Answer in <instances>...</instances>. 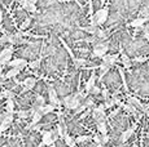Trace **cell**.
Here are the masks:
<instances>
[{"label":"cell","mask_w":149,"mask_h":147,"mask_svg":"<svg viewBox=\"0 0 149 147\" xmlns=\"http://www.w3.org/2000/svg\"><path fill=\"white\" fill-rule=\"evenodd\" d=\"M108 17H109V9L108 8H100L99 10H96L93 13V21L91 23V26H102L105 22L108 21Z\"/></svg>","instance_id":"6da1fadb"},{"label":"cell","mask_w":149,"mask_h":147,"mask_svg":"<svg viewBox=\"0 0 149 147\" xmlns=\"http://www.w3.org/2000/svg\"><path fill=\"white\" fill-rule=\"evenodd\" d=\"M62 104L66 107L68 110H77L79 106H81V100H79V95H78V92L74 93V94H69L66 97L62 100Z\"/></svg>","instance_id":"7a4b0ae2"},{"label":"cell","mask_w":149,"mask_h":147,"mask_svg":"<svg viewBox=\"0 0 149 147\" xmlns=\"http://www.w3.org/2000/svg\"><path fill=\"white\" fill-rule=\"evenodd\" d=\"M108 49H109V45L107 43H97L93 47L92 56L97 58H102L105 54H108Z\"/></svg>","instance_id":"3957f363"},{"label":"cell","mask_w":149,"mask_h":147,"mask_svg":"<svg viewBox=\"0 0 149 147\" xmlns=\"http://www.w3.org/2000/svg\"><path fill=\"white\" fill-rule=\"evenodd\" d=\"M12 54H13V45L8 48H3V50L0 52V65L5 66L8 65V62L12 59Z\"/></svg>","instance_id":"277c9868"},{"label":"cell","mask_w":149,"mask_h":147,"mask_svg":"<svg viewBox=\"0 0 149 147\" xmlns=\"http://www.w3.org/2000/svg\"><path fill=\"white\" fill-rule=\"evenodd\" d=\"M48 100H49V103L53 104V106H60L61 104V101L58 100V94H57L56 89L53 88L52 84H48Z\"/></svg>","instance_id":"5b68a950"},{"label":"cell","mask_w":149,"mask_h":147,"mask_svg":"<svg viewBox=\"0 0 149 147\" xmlns=\"http://www.w3.org/2000/svg\"><path fill=\"white\" fill-rule=\"evenodd\" d=\"M127 103H128V104H131V106H134V107H135V109H139V110H141L143 112H147V111H148L147 106H145V104L143 103V102H141V101H140V100H137L136 97H132V95H128Z\"/></svg>","instance_id":"8992f818"},{"label":"cell","mask_w":149,"mask_h":147,"mask_svg":"<svg viewBox=\"0 0 149 147\" xmlns=\"http://www.w3.org/2000/svg\"><path fill=\"white\" fill-rule=\"evenodd\" d=\"M136 128H137V123L134 124L131 128H128V129H126V131H123V132L121 133V137H119V141H121V143H126V142H127V141L131 138V135L135 133Z\"/></svg>","instance_id":"52a82bcc"},{"label":"cell","mask_w":149,"mask_h":147,"mask_svg":"<svg viewBox=\"0 0 149 147\" xmlns=\"http://www.w3.org/2000/svg\"><path fill=\"white\" fill-rule=\"evenodd\" d=\"M54 145V139H53V129L52 131H47L43 133L42 137V146H53Z\"/></svg>","instance_id":"ba28073f"},{"label":"cell","mask_w":149,"mask_h":147,"mask_svg":"<svg viewBox=\"0 0 149 147\" xmlns=\"http://www.w3.org/2000/svg\"><path fill=\"white\" fill-rule=\"evenodd\" d=\"M149 21V17H137L134 21H131L130 23H127V27H134V29H139L143 27L145 23Z\"/></svg>","instance_id":"9c48e42d"},{"label":"cell","mask_w":149,"mask_h":147,"mask_svg":"<svg viewBox=\"0 0 149 147\" xmlns=\"http://www.w3.org/2000/svg\"><path fill=\"white\" fill-rule=\"evenodd\" d=\"M12 123H13V114H8V112H5L4 120H3L1 124H0V132H5L10 126Z\"/></svg>","instance_id":"30bf717a"},{"label":"cell","mask_w":149,"mask_h":147,"mask_svg":"<svg viewBox=\"0 0 149 147\" xmlns=\"http://www.w3.org/2000/svg\"><path fill=\"white\" fill-rule=\"evenodd\" d=\"M96 79H97V76H96L95 70H93L92 74H91V76H90V79H88V81L86 83V87H84V92L87 93V94H90L92 88L96 85Z\"/></svg>","instance_id":"8fae6325"},{"label":"cell","mask_w":149,"mask_h":147,"mask_svg":"<svg viewBox=\"0 0 149 147\" xmlns=\"http://www.w3.org/2000/svg\"><path fill=\"white\" fill-rule=\"evenodd\" d=\"M119 58V53H114V54H105L104 57H102V62L104 63H107L108 66H114V65L117 63V61H118Z\"/></svg>","instance_id":"7c38bea8"},{"label":"cell","mask_w":149,"mask_h":147,"mask_svg":"<svg viewBox=\"0 0 149 147\" xmlns=\"http://www.w3.org/2000/svg\"><path fill=\"white\" fill-rule=\"evenodd\" d=\"M29 62L26 61L25 58H14V59H10L9 62H8V66L10 67H18V69H24V67L27 66Z\"/></svg>","instance_id":"4fadbf2b"},{"label":"cell","mask_w":149,"mask_h":147,"mask_svg":"<svg viewBox=\"0 0 149 147\" xmlns=\"http://www.w3.org/2000/svg\"><path fill=\"white\" fill-rule=\"evenodd\" d=\"M19 3H21L22 8H24L25 10H27L29 13H36L38 12L36 5L33 4V3H30V0H19Z\"/></svg>","instance_id":"5bb4252c"},{"label":"cell","mask_w":149,"mask_h":147,"mask_svg":"<svg viewBox=\"0 0 149 147\" xmlns=\"http://www.w3.org/2000/svg\"><path fill=\"white\" fill-rule=\"evenodd\" d=\"M91 115H92V119H93V120L96 121V124H97V123H102V121H105V120L108 119V117H107V114H101V112H99V111L96 110V107L91 110Z\"/></svg>","instance_id":"9a60e30c"},{"label":"cell","mask_w":149,"mask_h":147,"mask_svg":"<svg viewBox=\"0 0 149 147\" xmlns=\"http://www.w3.org/2000/svg\"><path fill=\"white\" fill-rule=\"evenodd\" d=\"M36 81H38V80H36L35 78H26V79H25V80L21 83L22 85H24V88H25L24 92H25V90H31V89H33L34 87L36 85Z\"/></svg>","instance_id":"2e32d148"},{"label":"cell","mask_w":149,"mask_h":147,"mask_svg":"<svg viewBox=\"0 0 149 147\" xmlns=\"http://www.w3.org/2000/svg\"><path fill=\"white\" fill-rule=\"evenodd\" d=\"M119 56H121V61H122V67L123 69H131V58L128 57L127 54H126L125 52H122L121 50V53H119Z\"/></svg>","instance_id":"e0dca14e"},{"label":"cell","mask_w":149,"mask_h":147,"mask_svg":"<svg viewBox=\"0 0 149 147\" xmlns=\"http://www.w3.org/2000/svg\"><path fill=\"white\" fill-rule=\"evenodd\" d=\"M56 110V106H53V104H44V106H42V107H39L36 111H39V112H42V115H48V114H52V112Z\"/></svg>","instance_id":"ac0fdd59"},{"label":"cell","mask_w":149,"mask_h":147,"mask_svg":"<svg viewBox=\"0 0 149 147\" xmlns=\"http://www.w3.org/2000/svg\"><path fill=\"white\" fill-rule=\"evenodd\" d=\"M19 72H21V69H18V67H12L9 71L3 76V79H13V78H16Z\"/></svg>","instance_id":"d6986e66"},{"label":"cell","mask_w":149,"mask_h":147,"mask_svg":"<svg viewBox=\"0 0 149 147\" xmlns=\"http://www.w3.org/2000/svg\"><path fill=\"white\" fill-rule=\"evenodd\" d=\"M96 129H97V132H99L100 134H102V135L108 134V126H107V123H105V121H102V123H97L96 124Z\"/></svg>","instance_id":"ffe728a7"},{"label":"cell","mask_w":149,"mask_h":147,"mask_svg":"<svg viewBox=\"0 0 149 147\" xmlns=\"http://www.w3.org/2000/svg\"><path fill=\"white\" fill-rule=\"evenodd\" d=\"M97 69L100 70V79H102V76H104L105 74H108L110 71V66H108V65L104 63V62H101V65L97 66Z\"/></svg>","instance_id":"44dd1931"},{"label":"cell","mask_w":149,"mask_h":147,"mask_svg":"<svg viewBox=\"0 0 149 147\" xmlns=\"http://www.w3.org/2000/svg\"><path fill=\"white\" fill-rule=\"evenodd\" d=\"M73 62L77 69H82V67H84L86 65H87V59L86 58H77L75 57V59H73Z\"/></svg>","instance_id":"7402d4cb"},{"label":"cell","mask_w":149,"mask_h":147,"mask_svg":"<svg viewBox=\"0 0 149 147\" xmlns=\"http://www.w3.org/2000/svg\"><path fill=\"white\" fill-rule=\"evenodd\" d=\"M64 139H65V143H66L68 147H77V143H75V139H74L71 135H69L65 133L64 135Z\"/></svg>","instance_id":"603a6c76"},{"label":"cell","mask_w":149,"mask_h":147,"mask_svg":"<svg viewBox=\"0 0 149 147\" xmlns=\"http://www.w3.org/2000/svg\"><path fill=\"white\" fill-rule=\"evenodd\" d=\"M118 72H119V75H121L123 88H125L126 92H128V87H127V83H126V76H125V69H123L122 66H118Z\"/></svg>","instance_id":"cb8c5ba5"},{"label":"cell","mask_w":149,"mask_h":147,"mask_svg":"<svg viewBox=\"0 0 149 147\" xmlns=\"http://www.w3.org/2000/svg\"><path fill=\"white\" fill-rule=\"evenodd\" d=\"M122 109L125 110L126 112H128V114H132V115H136L137 114V109H135L134 106H131V104H128V103H123Z\"/></svg>","instance_id":"d4e9b609"},{"label":"cell","mask_w":149,"mask_h":147,"mask_svg":"<svg viewBox=\"0 0 149 147\" xmlns=\"http://www.w3.org/2000/svg\"><path fill=\"white\" fill-rule=\"evenodd\" d=\"M40 63H42V57L38 58V59H34V61H31V62H29L27 66L30 67L31 70H36V69L40 67Z\"/></svg>","instance_id":"484cf974"},{"label":"cell","mask_w":149,"mask_h":147,"mask_svg":"<svg viewBox=\"0 0 149 147\" xmlns=\"http://www.w3.org/2000/svg\"><path fill=\"white\" fill-rule=\"evenodd\" d=\"M5 110L8 114H14V101L13 100H7V104H5Z\"/></svg>","instance_id":"4316f807"},{"label":"cell","mask_w":149,"mask_h":147,"mask_svg":"<svg viewBox=\"0 0 149 147\" xmlns=\"http://www.w3.org/2000/svg\"><path fill=\"white\" fill-rule=\"evenodd\" d=\"M60 40H61V43H62V45H64V48H65V49H66V52L69 53V56H70V58H71V59H75V54H74V52H73V50H71V48H70V47H69V45L66 44V41H65L62 38H60Z\"/></svg>","instance_id":"83f0119b"},{"label":"cell","mask_w":149,"mask_h":147,"mask_svg":"<svg viewBox=\"0 0 149 147\" xmlns=\"http://www.w3.org/2000/svg\"><path fill=\"white\" fill-rule=\"evenodd\" d=\"M31 21H33V18L31 17H27V18H25V21L21 23V26H19V29H21V31H24V30H26L29 26L31 25Z\"/></svg>","instance_id":"f1b7e54d"},{"label":"cell","mask_w":149,"mask_h":147,"mask_svg":"<svg viewBox=\"0 0 149 147\" xmlns=\"http://www.w3.org/2000/svg\"><path fill=\"white\" fill-rule=\"evenodd\" d=\"M17 116L19 119H26L30 116V111L29 110H19V111H17Z\"/></svg>","instance_id":"f546056e"},{"label":"cell","mask_w":149,"mask_h":147,"mask_svg":"<svg viewBox=\"0 0 149 147\" xmlns=\"http://www.w3.org/2000/svg\"><path fill=\"white\" fill-rule=\"evenodd\" d=\"M1 94H3V98H7V100H13L14 98V93L12 92V90H9V89L1 92Z\"/></svg>","instance_id":"4dcf8cb0"},{"label":"cell","mask_w":149,"mask_h":147,"mask_svg":"<svg viewBox=\"0 0 149 147\" xmlns=\"http://www.w3.org/2000/svg\"><path fill=\"white\" fill-rule=\"evenodd\" d=\"M79 29H81L82 31H86V32L91 34V35H95L97 27H95V26H90V27H79Z\"/></svg>","instance_id":"1f68e13d"},{"label":"cell","mask_w":149,"mask_h":147,"mask_svg":"<svg viewBox=\"0 0 149 147\" xmlns=\"http://www.w3.org/2000/svg\"><path fill=\"white\" fill-rule=\"evenodd\" d=\"M86 141H91V137L90 135H78L75 138V143H83Z\"/></svg>","instance_id":"d6a6232c"},{"label":"cell","mask_w":149,"mask_h":147,"mask_svg":"<svg viewBox=\"0 0 149 147\" xmlns=\"http://www.w3.org/2000/svg\"><path fill=\"white\" fill-rule=\"evenodd\" d=\"M95 36H96V38H99V39H105V38H107V32H105V31H102L101 29H99V27H97Z\"/></svg>","instance_id":"836d02e7"},{"label":"cell","mask_w":149,"mask_h":147,"mask_svg":"<svg viewBox=\"0 0 149 147\" xmlns=\"http://www.w3.org/2000/svg\"><path fill=\"white\" fill-rule=\"evenodd\" d=\"M114 101H113V98H109V100L105 101V103H104V106H105V110H109V109H111V107L114 106Z\"/></svg>","instance_id":"e575fe53"},{"label":"cell","mask_w":149,"mask_h":147,"mask_svg":"<svg viewBox=\"0 0 149 147\" xmlns=\"http://www.w3.org/2000/svg\"><path fill=\"white\" fill-rule=\"evenodd\" d=\"M83 106L86 107V109H90V107L93 106V100L92 98H86V102L83 103Z\"/></svg>","instance_id":"d590c367"},{"label":"cell","mask_w":149,"mask_h":147,"mask_svg":"<svg viewBox=\"0 0 149 147\" xmlns=\"http://www.w3.org/2000/svg\"><path fill=\"white\" fill-rule=\"evenodd\" d=\"M100 93H101V89H100V87H97V85H95L92 88V90H91V93L90 94H92V95H99Z\"/></svg>","instance_id":"8d00e7d4"},{"label":"cell","mask_w":149,"mask_h":147,"mask_svg":"<svg viewBox=\"0 0 149 147\" xmlns=\"http://www.w3.org/2000/svg\"><path fill=\"white\" fill-rule=\"evenodd\" d=\"M8 34L9 32H5L4 35L0 38V45H4L5 43H8Z\"/></svg>","instance_id":"74e56055"},{"label":"cell","mask_w":149,"mask_h":147,"mask_svg":"<svg viewBox=\"0 0 149 147\" xmlns=\"http://www.w3.org/2000/svg\"><path fill=\"white\" fill-rule=\"evenodd\" d=\"M101 93H102V97H104V100H105V101L110 98V97H109V90H108L107 88H105V87L101 89Z\"/></svg>","instance_id":"f35d334b"},{"label":"cell","mask_w":149,"mask_h":147,"mask_svg":"<svg viewBox=\"0 0 149 147\" xmlns=\"http://www.w3.org/2000/svg\"><path fill=\"white\" fill-rule=\"evenodd\" d=\"M92 139H93V142H95V143H96V145H99L100 147H101V137H100V135H99V134L93 135V138H92Z\"/></svg>","instance_id":"ab89813d"},{"label":"cell","mask_w":149,"mask_h":147,"mask_svg":"<svg viewBox=\"0 0 149 147\" xmlns=\"http://www.w3.org/2000/svg\"><path fill=\"white\" fill-rule=\"evenodd\" d=\"M148 61V58L147 57H136V58H134V59H131V62H147Z\"/></svg>","instance_id":"60d3db41"},{"label":"cell","mask_w":149,"mask_h":147,"mask_svg":"<svg viewBox=\"0 0 149 147\" xmlns=\"http://www.w3.org/2000/svg\"><path fill=\"white\" fill-rule=\"evenodd\" d=\"M96 110L99 112H101V114H105V106H104V103H100L99 106L96 107Z\"/></svg>","instance_id":"b9f144b4"},{"label":"cell","mask_w":149,"mask_h":147,"mask_svg":"<svg viewBox=\"0 0 149 147\" xmlns=\"http://www.w3.org/2000/svg\"><path fill=\"white\" fill-rule=\"evenodd\" d=\"M108 142H109V135L108 134L102 135V137H101V146H104L105 143H108Z\"/></svg>","instance_id":"7bdbcfd3"},{"label":"cell","mask_w":149,"mask_h":147,"mask_svg":"<svg viewBox=\"0 0 149 147\" xmlns=\"http://www.w3.org/2000/svg\"><path fill=\"white\" fill-rule=\"evenodd\" d=\"M118 111H119V110H114L113 112H110V114H109V115H107V117H113L114 115H117V114H118Z\"/></svg>","instance_id":"ee69618b"},{"label":"cell","mask_w":149,"mask_h":147,"mask_svg":"<svg viewBox=\"0 0 149 147\" xmlns=\"http://www.w3.org/2000/svg\"><path fill=\"white\" fill-rule=\"evenodd\" d=\"M31 129H33V131H40V129H42V125H40V124H36V125H34Z\"/></svg>","instance_id":"f6af8a7d"},{"label":"cell","mask_w":149,"mask_h":147,"mask_svg":"<svg viewBox=\"0 0 149 147\" xmlns=\"http://www.w3.org/2000/svg\"><path fill=\"white\" fill-rule=\"evenodd\" d=\"M90 112H91V110L90 109H87V111L84 112V114H82V116H81V119H84L86 116H88V115H90Z\"/></svg>","instance_id":"bcb514c9"},{"label":"cell","mask_w":149,"mask_h":147,"mask_svg":"<svg viewBox=\"0 0 149 147\" xmlns=\"http://www.w3.org/2000/svg\"><path fill=\"white\" fill-rule=\"evenodd\" d=\"M4 115H5V112L4 114H0V124H1V121L4 120Z\"/></svg>","instance_id":"7dc6e473"},{"label":"cell","mask_w":149,"mask_h":147,"mask_svg":"<svg viewBox=\"0 0 149 147\" xmlns=\"http://www.w3.org/2000/svg\"><path fill=\"white\" fill-rule=\"evenodd\" d=\"M1 22H3V12H1V9H0V25H1Z\"/></svg>","instance_id":"c3c4849f"},{"label":"cell","mask_w":149,"mask_h":147,"mask_svg":"<svg viewBox=\"0 0 149 147\" xmlns=\"http://www.w3.org/2000/svg\"><path fill=\"white\" fill-rule=\"evenodd\" d=\"M30 3H33V4H36V3H38V0H30Z\"/></svg>","instance_id":"681fc988"},{"label":"cell","mask_w":149,"mask_h":147,"mask_svg":"<svg viewBox=\"0 0 149 147\" xmlns=\"http://www.w3.org/2000/svg\"><path fill=\"white\" fill-rule=\"evenodd\" d=\"M90 147H100V146H99V145H96V143H93V145H91Z\"/></svg>","instance_id":"f907efd6"},{"label":"cell","mask_w":149,"mask_h":147,"mask_svg":"<svg viewBox=\"0 0 149 147\" xmlns=\"http://www.w3.org/2000/svg\"><path fill=\"white\" fill-rule=\"evenodd\" d=\"M1 72H3V66L0 65V75H1Z\"/></svg>","instance_id":"816d5d0a"},{"label":"cell","mask_w":149,"mask_h":147,"mask_svg":"<svg viewBox=\"0 0 149 147\" xmlns=\"http://www.w3.org/2000/svg\"><path fill=\"white\" fill-rule=\"evenodd\" d=\"M100 1H101V4H104V3H105V0H100Z\"/></svg>","instance_id":"f5cc1de1"},{"label":"cell","mask_w":149,"mask_h":147,"mask_svg":"<svg viewBox=\"0 0 149 147\" xmlns=\"http://www.w3.org/2000/svg\"><path fill=\"white\" fill-rule=\"evenodd\" d=\"M1 98H3V94H1V93H0V100H1Z\"/></svg>","instance_id":"db71d44e"},{"label":"cell","mask_w":149,"mask_h":147,"mask_svg":"<svg viewBox=\"0 0 149 147\" xmlns=\"http://www.w3.org/2000/svg\"><path fill=\"white\" fill-rule=\"evenodd\" d=\"M114 147H117V146H114Z\"/></svg>","instance_id":"11a10c76"}]
</instances>
